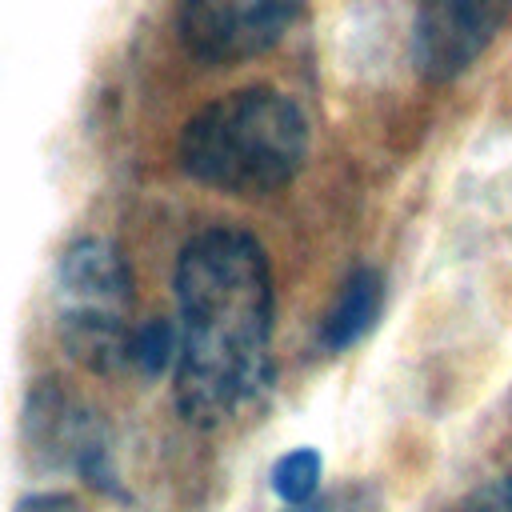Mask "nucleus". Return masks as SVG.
I'll return each instance as SVG.
<instances>
[{
    "label": "nucleus",
    "mask_w": 512,
    "mask_h": 512,
    "mask_svg": "<svg viewBox=\"0 0 512 512\" xmlns=\"http://www.w3.org/2000/svg\"><path fill=\"white\" fill-rule=\"evenodd\" d=\"M176 408L196 428L244 412L272 376V268L256 236L208 228L176 260Z\"/></svg>",
    "instance_id": "1"
},
{
    "label": "nucleus",
    "mask_w": 512,
    "mask_h": 512,
    "mask_svg": "<svg viewBox=\"0 0 512 512\" xmlns=\"http://www.w3.org/2000/svg\"><path fill=\"white\" fill-rule=\"evenodd\" d=\"M180 168L232 196L284 188L308 156V120L276 88H240L204 104L176 140Z\"/></svg>",
    "instance_id": "2"
},
{
    "label": "nucleus",
    "mask_w": 512,
    "mask_h": 512,
    "mask_svg": "<svg viewBox=\"0 0 512 512\" xmlns=\"http://www.w3.org/2000/svg\"><path fill=\"white\" fill-rule=\"evenodd\" d=\"M132 272L116 244L76 240L60 260V340L92 372L128 364Z\"/></svg>",
    "instance_id": "3"
},
{
    "label": "nucleus",
    "mask_w": 512,
    "mask_h": 512,
    "mask_svg": "<svg viewBox=\"0 0 512 512\" xmlns=\"http://www.w3.org/2000/svg\"><path fill=\"white\" fill-rule=\"evenodd\" d=\"M308 0H180V44L204 64H236L268 52Z\"/></svg>",
    "instance_id": "4"
},
{
    "label": "nucleus",
    "mask_w": 512,
    "mask_h": 512,
    "mask_svg": "<svg viewBox=\"0 0 512 512\" xmlns=\"http://www.w3.org/2000/svg\"><path fill=\"white\" fill-rule=\"evenodd\" d=\"M512 0H416L412 56L424 80L460 76L504 28Z\"/></svg>",
    "instance_id": "5"
},
{
    "label": "nucleus",
    "mask_w": 512,
    "mask_h": 512,
    "mask_svg": "<svg viewBox=\"0 0 512 512\" xmlns=\"http://www.w3.org/2000/svg\"><path fill=\"white\" fill-rule=\"evenodd\" d=\"M28 428L36 432V444L60 460H68L76 472H84L92 484L112 488V468H108V444L100 436V424L68 396L60 392H40L28 408Z\"/></svg>",
    "instance_id": "6"
},
{
    "label": "nucleus",
    "mask_w": 512,
    "mask_h": 512,
    "mask_svg": "<svg viewBox=\"0 0 512 512\" xmlns=\"http://www.w3.org/2000/svg\"><path fill=\"white\" fill-rule=\"evenodd\" d=\"M380 296H384L380 276L372 268H356L344 280V288H340L336 304L328 308V316L320 320V344L328 352H344L348 344H356L372 328V320L380 312Z\"/></svg>",
    "instance_id": "7"
},
{
    "label": "nucleus",
    "mask_w": 512,
    "mask_h": 512,
    "mask_svg": "<svg viewBox=\"0 0 512 512\" xmlns=\"http://www.w3.org/2000/svg\"><path fill=\"white\" fill-rule=\"evenodd\" d=\"M172 360H176V328L168 320H148V324L132 328V344H128L132 368H140L144 376H156Z\"/></svg>",
    "instance_id": "8"
},
{
    "label": "nucleus",
    "mask_w": 512,
    "mask_h": 512,
    "mask_svg": "<svg viewBox=\"0 0 512 512\" xmlns=\"http://www.w3.org/2000/svg\"><path fill=\"white\" fill-rule=\"evenodd\" d=\"M316 484H320V456H316L312 448H296V452L280 456L276 468H272V488H276V496H280L284 504H304V500H312Z\"/></svg>",
    "instance_id": "9"
},
{
    "label": "nucleus",
    "mask_w": 512,
    "mask_h": 512,
    "mask_svg": "<svg viewBox=\"0 0 512 512\" xmlns=\"http://www.w3.org/2000/svg\"><path fill=\"white\" fill-rule=\"evenodd\" d=\"M460 512H512V472L472 488L460 504Z\"/></svg>",
    "instance_id": "10"
},
{
    "label": "nucleus",
    "mask_w": 512,
    "mask_h": 512,
    "mask_svg": "<svg viewBox=\"0 0 512 512\" xmlns=\"http://www.w3.org/2000/svg\"><path fill=\"white\" fill-rule=\"evenodd\" d=\"M12 512H92V508L80 496H68V492H32Z\"/></svg>",
    "instance_id": "11"
}]
</instances>
